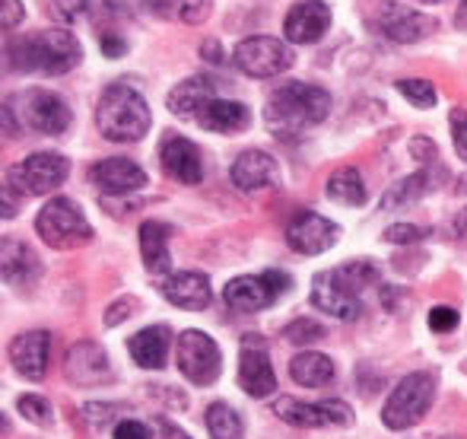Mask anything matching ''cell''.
<instances>
[{"instance_id":"1","label":"cell","mask_w":467,"mask_h":439,"mask_svg":"<svg viewBox=\"0 0 467 439\" xmlns=\"http://www.w3.org/2000/svg\"><path fill=\"white\" fill-rule=\"evenodd\" d=\"M381 280V271L369 258L347 261L312 277V306L337 322H353L363 312V293Z\"/></svg>"},{"instance_id":"2","label":"cell","mask_w":467,"mask_h":439,"mask_svg":"<svg viewBox=\"0 0 467 439\" xmlns=\"http://www.w3.org/2000/svg\"><path fill=\"white\" fill-rule=\"evenodd\" d=\"M80 57V42L67 29H45L36 32V36H19L6 42V68L16 70V74L57 77L74 70Z\"/></svg>"},{"instance_id":"3","label":"cell","mask_w":467,"mask_h":439,"mask_svg":"<svg viewBox=\"0 0 467 439\" xmlns=\"http://www.w3.org/2000/svg\"><path fill=\"white\" fill-rule=\"evenodd\" d=\"M331 115V93L315 83H280L265 106V124L274 137H296Z\"/></svg>"},{"instance_id":"4","label":"cell","mask_w":467,"mask_h":439,"mask_svg":"<svg viewBox=\"0 0 467 439\" xmlns=\"http://www.w3.org/2000/svg\"><path fill=\"white\" fill-rule=\"evenodd\" d=\"M96 124L105 141L111 143H137L150 134V106L134 87L128 83H111L102 89L96 106Z\"/></svg>"},{"instance_id":"5","label":"cell","mask_w":467,"mask_h":439,"mask_svg":"<svg viewBox=\"0 0 467 439\" xmlns=\"http://www.w3.org/2000/svg\"><path fill=\"white\" fill-rule=\"evenodd\" d=\"M4 131L19 137V131H36V134H64L70 124V106L51 89H26L4 102L0 109Z\"/></svg>"},{"instance_id":"6","label":"cell","mask_w":467,"mask_h":439,"mask_svg":"<svg viewBox=\"0 0 467 439\" xmlns=\"http://www.w3.org/2000/svg\"><path fill=\"white\" fill-rule=\"evenodd\" d=\"M36 233L42 235L45 246L57 248V252H70V248L93 242V226H89L87 214L74 198H51L38 211Z\"/></svg>"},{"instance_id":"7","label":"cell","mask_w":467,"mask_h":439,"mask_svg":"<svg viewBox=\"0 0 467 439\" xmlns=\"http://www.w3.org/2000/svg\"><path fill=\"white\" fill-rule=\"evenodd\" d=\"M432 398H436V376L432 372H410L388 395L385 408H381V423L388 430L417 427L426 417V411H430Z\"/></svg>"},{"instance_id":"8","label":"cell","mask_w":467,"mask_h":439,"mask_svg":"<svg viewBox=\"0 0 467 439\" xmlns=\"http://www.w3.org/2000/svg\"><path fill=\"white\" fill-rule=\"evenodd\" d=\"M296 55L283 38H271V36H252L242 38L233 51V64L242 70L245 77H254V80H271V77H280L293 68Z\"/></svg>"},{"instance_id":"9","label":"cell","mask_w":467,"mask_h":439,"mask_svg":"<svg viewBox=\"0 0 467 439\" xmlns=\"http://www.w3.org/2000/svg\"><path fill=\"white\" fill-rule=\"evenodd\" d=\"M70 175V160L61 153H32L6 172V185L16 188L19 198L32 194H51L61 188Z\"/></svg>"},{"instance_id":"10","label":"cell","mask_w":467,"mask_h":439,"mask_svg":"<svg viewBox=\"0 0 467 439\" xmlns=\"http://www.w3.org/2000/svg\"><path fill=\"white\" fill-rule=\"evenodd\" d=\"M289 274L265 271V274H242L233 277L223 290V299L233 312H261L280 299V293L289 290Z\"/></svg>"},{"instance_id":"11","label":"cell","mask_w":467,"mask_h":439,"mask_svg":"<svg viewBox=\"0 0 467 439\" xmlns=\"http://www.w3.org/2000/svg\"><path fill=\"white\" fill-rule=\"evenodd\" d=\"M175 363L179 372L194 385H213L220 379L223 357L216 340L207 331L188 329L179 334V344H175Z\"/></svg>"},{"instance_id":"12","label":"cell","mask_w":467,"mask_h":439,"mask_svg":"<svg viewBox=\"0 0 467 439\" xmlns=\"http://www.w3.org/2000/svg\"><path fill=\"white\" fill-rule=\"evenodd\" d=\"M271 411L280 417L283 423H289V427H299V430L350 427V423H353V408L347 402H337V398L306 404V402H299V398L280 395L277 402H274Z\"/></svg>"},{"instance_id":"13","label":"cell","mask_w":467,"mask_h":439,"mask_svg":"<svg viewBox=\"0 0 467 439\" xmlns=\"http://www.w3.org/2000/svg\"><path fill=\"white\" fill-rule=\"evenodd\" d=\"M340 226L315 211H299L286 223V246L296 255H325L331 246H337Z\"/></svg>"},{"instance_id":"14","label":"cell","mask_w":467,"mask_h":439,"mask_svg":"<svg viewBox=\"0 0 467 439\" xmlns=\"http://www.w3.org/2000/svg\"><path fill=\"white\" fill-rule=\"evenodd\" d=\"M239 385H242V392L252 395V398H267V395L277 392V376H274L267 347H265V340H258L254 334H248V338L242 340Z\"/></svg>"},{"instance_id":"15","label":"cell","mask_w":467,"mask_h":439,"mask_svg":"<svg viewBox=\"0 0 467 439\" xmlns=\"http://www.w3.org/2000/svg\"><path fill=\"white\" fill-rule=\"evenodd\" d=\"M64 376L74 385H102L111 382V360L96 340H77L64 357Z\"/></svg>"},{"instance_id":"16","label":"cell","mask_w":467,"mask_h":439,"mask_svg":"<svg viewBox=\"0 0 467 439\" xmlns=\"http://www.w3.org/2000/svg\"><path fill=\"white\" fill-rule=\"evenodd\" d=\"M331 29V6L325 0H299L283 19V36L293 45H315Z\"/></svg>"},{"instance_id":"17","label":"cell","mask_w":467,"mask_h":439,"mask_svg":"<svg viewBox=\"0 0 467 439\" xmlns=\"http://www.w3.org/2000/svg\"><path fill=\"white\" fill-rule=\"evenodd\" d=\"M89 182L99 188L102 194H130L140 192L147 185V172L137 166L134 160H124V156H109V160H99L93 169H89Z\"/></svg>"},{"instance_id":"18","label":"cell","mask_w":467,"mask_h":439,"mask_svg":"<svg viewBox=\"0 0 467 439\" xmlns=\"http://www.w3.org/2000/svg\"><path fill=\"white\" fill-rule=\"evenodd\" d=\"M379 23L381 32H385L391 42L400 45H413V42H423L426 36L436 32V16H426L420 10H410V6H400V4H385L379 13Z\"/></svg>"},{"instance_id":"19","label":"cell","mask_w":467,"mask_h":439,"mask_svg":"<svg viewBox=\"0 0 467 439\" xmlns=\"http://www.w3.org/2000/svg\"><path fill=\"white\" fill-rule=\"evenodd\" d=\"M51 360V334L48 331H23L10 340V363L29 382H38L48 372Z\"/></svg>"},{"instance_id":"20","label":"cell","mask_w":467,"mask_h":439,"mask_svg":"<svg viewBox=\"0 0 467 439\" xmlns=\"http://www.w3.org/2000/svg\"><path fill=\"white\" fill-rule=\"evenodd\" d=\"M229 175H233V185L248 194L280 185V166L267 150H245V153H239Z\"/></svg>"},{"instance_id":"21","label":"cell","mask_w":467,"mask_h":439,"mask_svg":"<svg viewBox=\"0 0 467 439\" xmlns=\"http://www.w3.org/2000/svg\"><path fill=\"white\" fill-rule=\"evenodd\" d=\"M160 162L169 179L182 182V185H197L203 179V156L188 137H166L160 147Z\"/></svg>"},{"instance_id":"22","label":"cell","mask_w":467,"mask_h":439,"mask_svg":"<svg viewBox=\"0 0 467 439\" xmlns=\"http://www.w3.org/2000/svg\"><path fill=\"white\" fill-rule=\"evenodd\" d=\"M0 274L10 287H29L42 274V261L32 252V246H26L23 239H13L6 235L0 242Z\"/></svg>"},{"instance_id":"23","label":"cell","mask_w":467,"mask_h":439,"mask_svg":"<svg viewBox=\"0 0 467 439\" xmlns=\"http://www.w3.org/2000/svg\"><path fill=\"white\" fill-rule=\"evenodd\" d=\"M162 297H166L172 306H179V309L201 312V309H207V306H210L213 290H210V280L203 277V274L182 271V274L166 277V284H162Z\"/></svg>"},{"instance_id":"24","label":"cell","mask_w":467,"mask_h":439,"mask_svg":"<svg viewBox=\"0 0 467 439\" xmlns=\"http://www.w3.org/2000/svg\"><path fill=\"white\" fill-rule=\"evenodd\" d=\"M169 350H172V331L166 325H150V329L137 331L128 340V353L143 370H162L169 360Z\"/></svg>"},{"instance_id":"25","label":"cell","mask_w":467,"mask_h":439,"mask_svg":"<svg viewBox=\"0 0 467 439\" xmlns=\"http://www.w3.org/2000/svg\"><path fill=\"white\" fill-rule=\"evenodd\" d=\"M216 99V83L207 80V77H188L179 87L169 93V111L179 118H197L210 102Z\"/></svg>"},{"instance_id":"26","label":"cell","mask_w":467,"mask_h":439,"mask_svg":"<svg viewBox=\"0 0 467 439\" xmlns=\"http://www.w3.org/2000/svg\"><path fill=\"white\" fill-rule=\"evenodd\" d=\"M172 226L162 220H147L140 226V255L150 274H166L172 267V252H169Z\"/></svg>"},{"instance_id":"27","label":"cell","mask_w":467,"mask_h":439,"mask_svg":"<svg viewBox=\"0 0 467 439\" xmlns=\"http://www.w3.org/2000/svg\"><path fill=\"white\" fill-rule=\"evenodd\" d=\"M248 121H252V111L245 102L235 99H213L197 115V124L203 131H216V134H239L248 128Z\"/></svg>"},{"instance_id":"28","label":"cell","mask_w":467,"mask_h":439,"mask_svg":"<svg viewBox=\"0 0 467 439\" xmlns=\"http://www.w3.org/2000/svg\"><path fill=\"white\" fill-rule=\"evenodd\" d=\"M289 379L302 389H325L337 379V370H334V360L325 357L318 350H306V353H296L289 360Z\"/></svg>"},{"instance_id":"29","label":"cell","mask_w":467,"mask_h":439,"mask_svg":"<svg viewBox=\"0 0 467 439\" xmlns=\"http://www.w3.org/2000/svg\"><path fill=\"white\" fill-rule=\"evenodd\" d=\"M325 192H327V198L337 201V204H344V207H363L366 198H369V192H366V182H363V172H359V169H353V166L337 169V172L327 179Z\"/></svg>"},{"instance_id":"30","label":"cell","mask_w":467,"mask_h":439,"mask_svg":"<svg viewBox=\"0 0 467 439\" xmlns=\"http://www.w3.org/2000/svg\"><path fill=\"white\" fill-rule=\"evenodd\" d=\"M111 13L109 0H51V16L57 23H96Z\"/></svg>"},{"instance_id":"31","label":"cell","mask_w":467,"mask_h":439,"mask_svg":"<svg viewBox=\"0 0 467 439\" xmlns=\"http://www.w3.org/2000/svg\"><path fill=\"white\" fill-rule=\"evenodd\" d=\"M150 10L156 16L175 19V23L201 26L213 10V0H150Z\"/></svg>"},{"instance_id":"32","label":"cell","mask_w":467,"mask_h":439,"mask_svg":"<svg viewBox=\"0 0 467 439\" xmlns=\"http://www.w3.org/2000/svg\"><path fill=\"white\" fill-rule=\"evenodd\" d=\"M207 430H210V439H242L245 436L239 411L229 408L226 402H213L207 408Z\"/></svg>"},{"instance_id":"33","label":"cell","mask_w":467,"mask_h":439,"mask_svg":"<svg viewBox=\"0 0 467 439\" xmlns=\"http://www.w3.org/2000/svg\"><path fill=\"white\" fill-rule=\"evenodd\" d=\"M432 188V175L426 172V169H420V172L407 175V179H400L398 185L391 188V192L381 198V204L385 207H404V204H417L420 198H423L426 192Z\"/></svg>"},{"instance_id":"34","label":"cell","mask_w":467,"mask_h":439,"mask_svg":"<svg viewBox=\"0 0 467 439\" xmlns=\"http://www.w3.org/2000/svg\"><path fill=\"white\" fill-rule=\"evenodd\" d=\"M398 93L404 96V99H410L417 109H432L439 99L436 87H432L430 80H420V77H410V80H398Z\"/></svg>"},{"instance_id":"35","label":"cell","mask_w":467,"mask_h":439,"mask_svg":"<svg viewBox=\"0 0 467 439\" xmlns=\"http://www.w3.org/2000/svg\"><path fill=\"white\" fill-rule=\"evenodd\" d=\"M16 408H19V414L29 423H36V427H51V423H55V408H51V402H45L42 395H23L16 402Z\"/></svg>"},{"instance_id":"36","label":"cell","mask_w":467,"mask_h":439,"mask_svg":"<svg viewBox=\"0 0 467 439\" xmlns=\"http://www.w3.org/2000/svg\"><path fill=\"white\" fill-rule=\"evenodd\" d=\"M283 338L293 340V344H312V340H321L325 338V329L312 319H296L283 329Z\"/></svg>"},{"instance_id":"37","label":"cell","mask_w":467,"mask_h":439,"mask_svg":"<svg viewBox=\"0 0 467 439\" xmlns=\"http://www.w3.org/2000/svg\"><path fill=\"white\" fill-rule=\"evenodd\" d=\"M426 235V229L413 226V223H394V226L385 229V242L391 246H410V242H420Z\"/></svg>"},{"instance_id":"38","label":"cell","mask_w":467,"mask_h":439,"mask_svg":"<svg viewBox=\"0 0 467 439\" xmlns=\"http://www.w3.org/2000/svg\"><path fill=\"white\" fill-rule=\"evenodd\" d=\"M430 329L439 334H449L451 329H458V312L451 306H432L430 309Z\"/></svg>"},{"instance_id":"39","label":"cell","mask_w":467,"mask_h":439,"mask_svg":"<svg viewBox=\"0 0 467 439\" xmlns=\"http://www.w3.org/2000/svg\"><path fill=\"white\" fill-rule=\"evenodd\" d=\"M115 439H160L156 430L143 421H121L115 427Z\"/></svg>"},{"instance_id":"40","label":"cell","mask_w":467,"mask_h":439,"mask_svg":"<svg viewBox=\"0 0 467 439\" xmlns=\"http://www.w3.org/2000/svg\"><path fill=\"white\" fill-rule=\"evenodd\" d=\"M23 16H26V6L19 0H0V26H4V32L16 29L23 23Z\"/></svg>"},{"instance_id":"41","label":"cell","mask_w":467,"mask_h":439,"mask_svg":"<svg viewBox=\"0 0 467 439\" xmlns=\"http://www.w3.org/2000/svg\"><path fill=\"white\" fill-rule=\"evenodd\" d=\"M451 137H455V150L462 160H467V111H451Z\"/></svg>"},{"instance_id":"42","label":"cell","mask_w":467,"mask_h":439,"mask_svg":"<svg viewBox=\"0 0 467 439\" xmlns=\"http://www.w3.org/2000/svg\"><path fill=\"white\" fill-rule=\"evenodd\" d=\"M134 309H137V299H134V297L118 299V303H111V306H109V316H105V325H109V329H115L118 322H124V319L134 316Z\"/></svg>"},{"instance_id":"43","label":"cell","mask_w":467,"mask_h":439,"mask_svg":"<svg viewBox=\"0 0 467 439\" xmlns=\"http://www.w3.org/2000/svg\"><path fill=\"white\" fill-rule=\"evenodd\" d=\"M99 45H102L105 57H121L124 51H128V42H124L118 32H102V36H99Z\"/></svg>"},{"instance_id":"44","label":"cell","mask_w":467,"mask_h":439,"mask_svg":"<svg viewBox=\"0 0 467 439\" xmlns=\"http://www.w3.org/2000/svg\"><path fill=\"white\" fill-rule=\"evenodd\" d=\"M118 404H87L83 408V417H87L89 423H109L111 417H115Z\"/></svg>"},{"instance_id":"45","label":"cell","mask_w":467,"mask_h":439,"mask_svg":"<svg viewBox=\"0 0 467 439\" xmlns=\"http://www.w3.org/2000/svg\"><path fill=\"white\" fill-rule=\"evenodd\" d=\"M410 150H413V156H417V160H436V143L432 141H423V137H417V141L410 143Z\"/></svg>"},{"instance_id":"46","label":"cell","mask_w":467,"mask_h":439,"mask_svg":"<svg viewBox=\"0 0 467 439\" xmlns=\"http://www.w3.org/2000/svg\"><path fill=\"white\" fill-rule=\"evenodd\" d=\"M156 430H160V439H191L185 430H179L172 421H166V417H160V421H156Z\"/></svg>"},{"instance_id":"47","label":"cell","mask_w":467,"mask_h":439,"mask_svg":"<svg viewBox=\"0 0 467 439\" xmlns=\"http://www.w3.org/2000/svg\"><path fill=\"white\" fill-rule=\"evenodd\" d=\"M16 188H10V185H4V217L10 220V217H16V204H19V198H16Z\"/></svg>"},{"instance_id":"48","label":"cell","mask_w":467,"mask_h":439,"mask_svg":"<svg viewBox=\"0 0 467 439\" xmlns=\"http://www.w3.org/2000/svg\"><path fill=\"white\" fill-rule=\"evenodd\" d=\"M455 26L462 32H467V0H462V4H458V10H455Z\"/></svg>"},{"instance_id":"49","label":"cell","mask_w":467,"mask_h":439,"mask_svg":"<svg viewBox=\"0 0 467 439\" xmlns=\"http://www.w3.org/2000/svg\"><path fill=\"white\" fill-rule=\"evenodd\" d=\"M201 55H210V57H207V61H210V64H220V61H223L220 48H216V45H213V42H207V45H203V48H201Z\"/></svg>"},{"instance_id":"50","label":"cell","mask_w":467,"mask_h":439,"mask_svg":"<svg viewBox=\"0 0 467 439\" xmlns=\"http://www.w3.org/2000/svg\"><path fill=\"white\" fill-rule=\"evenodd\" d=\"M420 4H442V0H420Z\"/></svg>"}]
</instances>
